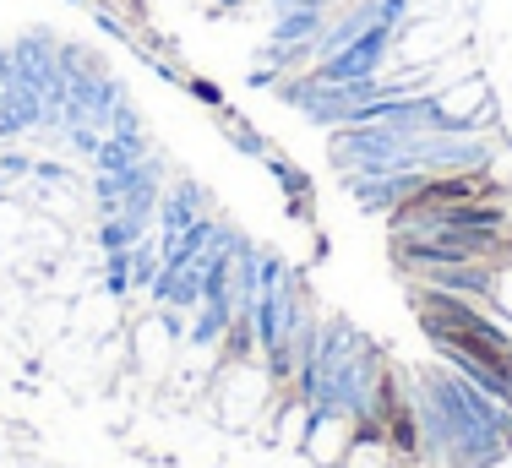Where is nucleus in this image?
Returning a JSON list of instances; mask_svg holds the SVG:
<instances>
[{"instance_id": "nucleus-1", "label": "nucleus", "mask_w": 512, "mask_h": 468, "mask_svg": "<svg viewBox=\"0 0 512 468\" xmlns=\"http://www.w3.org/2000/svg\"><path fill=\"white\" fill-rule=\"evenodd\" d=\"M393 44H398L393 22H371L355 44H344L338 55L316 60L306 77H316V82H365V77H382V60L393 55Z\"/></svg>"}, {"instance_id": "nucleus-2", "label": "nucleus", "mask_w": 512, "mask_h": 468, "mask_svg": "<svg viewBox=\"0 0 512 468\" xmlns=\"http://www.w3.org/2000/svg\"><path fill=\"white\" fill-rule=\"evenodd\" d=\"M414 278L425 289L458 294V300H480V305H491V294H496V262H447V267H425Z\"/></svg>"}, {"instance_id": "nucleus-3", "label": "nucleus", "mask_w": 512, "mask_h": 468, "mask_svg": "<svg viewBox=\"0 0 512 468\" xmlns=\"http://www.w3.org/2000/svg\"><path fill=\"white\" fill-rule=\"evenodd\" d=\"M349 441H355V420L349 414H316L311 409V430H306V447L300 452H311L316 463H344Z\"/></svg>"}, {"instance_id": "nucleus-4", "label": "nucleus", "mask_w": 512, "mask_h": 468, "mask_svg": "<svg viewBox=\"0 0 512 468\" xmlns=\"http://www.w3.org/2000/svg\"><path fill=\"white\" fill-rule=\"evenodd\" d=\"M202 218V191L197 186H175V191H164L158 196V245H169L175 234H186L191 224Z\"/></svg>"}, {"instance_id": "nucleus-5", "label": "nucleus", "mask_w": 512, "mask_h": 468, "mask_svg": "<svg viewBox=\"0 0 512 468\" xmlns=\"http://www.w3.org/2000/svg\"><path fill=\"white\" fill-rule=\"evenodd\" d=\"M142 158H148V142H142V131H104V147H99V175H126V169H137Z\"/></svg>"}, {"instance_id": "nucleus-6", "label": "nucleus", "mask_w": 512, "mask_h": 468, "mask_svg": "<svg viewBox=\"0 0 512 468\" xmlns=\"http://www.w3.org/2000/svg\"><path fill=\"white\" fill-rule=\"evenodd\" d=\"M327 28V11H278L267 44H289V49H311V39Z\"/></svg>"}, {"instance_id": "nucleus-7", "label": "nucleus", "mask_w": 512, "mask_h": 468, "mask_svg": "<svg viewBox=\"0 0 512 468\" xmlns=\"http://www.w3.org/2000/svg\"><path fill=\"white\" fill-rule=\"evenodd\" d=\"M142 234H148V224H137L131 213H109L99 224V245H104V251H131Z\"/></svg>"}, {"instance_id": "nucleus-8", "label": "nucleus", "mask_w": 512, "mask_h": 468, "mask_svg": "<svg viewBox=\"0 0 512 468\" xmlns=\"http://www.w3.org/2000/svg\"><path fill=\"white\" fill-rule=\"evenodd\" d=\"M393 463V447H387L382 436H360V441H349V452H344V468H387Z\"/></svg>"}, {"instance_id": "nucleus-9", "label": "nucleus", "mask_w": 512, "mask_h": 468, "mask_svg": "<svg viewBox=\"0 0 512 468\" xmlns=\"http://www.w3.org/2000/svg\"><path fill=\"white\" fill-rule=\"evenodd\" d=\"M158 262H164V251H158L153 240H137V245H131V289H153Z\"/></svg>"}, {"instance_id": "nucleus-10", "label": "nucleus", "mask_w": 512, "mask_h": 468, "mask_svg": "<svg viewBox=\"0 0 512 468\" xmlns=\"http://www.w3.org/2000/svg\"><path fill=\"white\" fill-rule=\"evenodd\" d=\"M104 289L131 294V251H104Z\"/></svg>"}, {"instance_id": "nucleus-11", "label": "nucleus", "mask_w": 512, "mask_h": 468, "mask_svg": "<svg viewBox=\"0 0 512 468\" xmlns=\"http://www.w3.org/2000/svg\"><path fill=\"white\" fill-rule=\"evenodd\" d=\"M333 0H273V11H327Z\"/></svg>"}]
</instances>
